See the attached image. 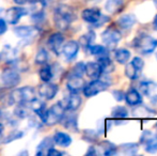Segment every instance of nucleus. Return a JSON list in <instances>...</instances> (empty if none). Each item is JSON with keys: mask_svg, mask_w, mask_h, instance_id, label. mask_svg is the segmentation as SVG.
Here are the masks:
<instances>
[{"mask_svg": "<svg viewBox=\"0 0 157 156\" xmlns=\"http://www.w3.org/2000/svg\"><path fill=\"white\" fill-rule=\"evenodd\" d=\"M139 146L137 143H125L120 146V151L123 154L134 155L138 152Z\"/></svg>", "mask_w": 157, "mask_h": 156, "instance_id": "f704fd0d", "label": "nucleus"}, {"mask_svg": "<svg viewBox=\"0 0 157 156\" xmlns=\"http://www.w3.org/2000/svg\"><path fill=\"white\" fill-rule=\"evenodd\" d=\"M32 1L34 0H14V2L18 6H23V4H26V3H31Z\"/></svg>", "mask_w": 157, "mask_h": 156, "instance_id": "de8ad7c7", "label": "nucleus"}, {"mask_svg": "<svg viewBox=\"0 0 157 156\" xmlns=\"http://www.w3.org/2000/svg\"><path fill=\"white\" fill-rule=\"evenodd\" d=\"M154 1V3H155V6H156V8H157V0H153Z\"/></svg>", "mask_w": 157, "mask_h": 156, "instance_id": "3c124183", "label": "nucleus"}, {"mask_svg": "<svg viewBox=\"0 0 157 156\" xmlns=\"http://www.w3.org/2000/svg\"><path fill=\"white\" fill-rule=\"evenodd\" d=\"M94 40V33L93 32H89V33L85 34L80 38V41H79V45H82L85 48H89V46L91 45L92 41Z\"/></svg>", "mask_w": 157, "mask_h": 156, "instance_id": "e433bc0d", "label": "nucleus"}, {"mask_svg": "<svg viewBox=\"0 0 157 156\" xmlns=\"http://www.w3.org/2000/svg\"><path fill=\"white\" fill-rule=\"evenodd\" d=\"M112 95H113L114 100H117L118 102H121V101L124 100V96H125V93L121 90H114L112 92Z\"/></svg>", "mask_w": 157, "mask_h": 156, "instance_id": "37998d69", "label": "nucleus"}, {"mask_svg": "<svg viewBox=\"0 0 157 156\" xmlns=\"http://www.w3.org/2000/svg\"><path fill=\"white\" fill-rule=\"evenodd\" d=\"M79 50V44L76 41H68L62 46V54L67 60H72L77 56Z\"/></svg>", "mask_w": 157, "mask_h": 156, "instance_id": "dca6fc26", "label": "nucleus"}, {"mask_svg": "<svg viewBox=\"0 0 157 156\" xmlns=\"http://www.w3.org/2000/svg\"><path fill=\"white\" fill-rule=\"evenodd\" d=\"M27 14H28V11L26 10L25 8H21V6H13V8H10L6 11V18L9 24L15 25V24L18 23V21L21 17Z\"/></svg>", "mask_w": 157, "mask_h": 156, "instance_id": "9b49d317", "label": "nucleus"}, {"mask_svg": "<svg viewBox=\"0 0 157 156\" xmlns=\"http://www.w3.org/2000/svg\"><path fill=\"white\" fill-rule=\"evenodd\" d=\"M28 113H29V111L25 107V104H18V107L15 109V115L19 118H27Z\"/></svg>", "mask_w": 157, "mask_h": 156, "instance_id": "ea45409f", "label": "nucleus"}, {"mask_svg": "<svg viewBox=\"0 0 157 156\" xmlns=\"http://www.w3.org/2000/svg\"><path fill=\"white\" fill-rule=\"evenodd\" d=\"M58 93V86L56 83L52 82H44L39 87V94L42 98L46 101L52 100Z\"/></svg>", "mask_w": 157, "mask_h": 156, "instance_id": "9d476101", "label": "nucleus"}, {"mask_svg": "<svg viewBox=\"0 0 157 156\" xmlns=\"http://www.w3.org/2000/svg\"><path fill=\"white\" fill-rule=\"evenodd\" d=\"M52 139H54L55 143L58 144L59 146H62V148H67L72 143L71 136L67 135L66 133H63V131H57L52 137Z\"/></svg>", "mask_w": 157, "mask_h": 156, "instance_id": "4be33fe9", "label": "nucleus"}, {"mask_svg": "<svg viewBox=\"0 0 157 156\" xmlns=\"http://www.w3.org/2000/svg\"><path fill=\"white\" fill-rule=\"evenodd\" d=\"M0 59H1V54H0Z\"/></svg>", "mask_w": 157, "mask_h": 156, "instance_id": "603ef678", "label": "nucleus"}, {"mask_svg": "<svg viewBox=\"0 0 157 156\" xmlns=\"http://www.w3.org/2000/svg\"><path fill=\"white\" fill-rule=\"evenodd\" d=\"M76 17L75 10L67 4H60L55 9L54 21L59 30H66L73 21H76Z\"/></svg>", "mask_w": 157, "mask_h": 156, "instance_id": "f257e3e1", "label": "nucleus"}, {"mask_svg": "<svg viewBox=\"0 0 157 156\" xmlns=\"http://www.w3.org/2000/svg\"><path fill=\"white\" fill-rule=\"evenodd\" d=\"M61 105L64 108V110L68 111H75L80 107L81 105V97L78 95V93H72L71 92L70 95L65 96L62 101H60Z\"/></svg>", "mask_w": 157, "mask_h": 156, "instance_id": "6e6552de", "label": "nucleus"}, {"mask_svg": "<svg viewBox=\"0 0 157 156\" xmlns=\"http://www.w3.org/2000/svg\"><path fill=\"white\" fill-rule=\"evenodd\" d=\"M85 138H86V140H92V141H94L95 138H96V134H95L93 131L87 129V131H85Z\"/></svg>", "mask_w": 157, "mask_h": 156, "instance_id": "c03bdc74", "label": "nucleus"}, {"mask_svg": "<svg viewBox=\"0 0 157 156\" xmlns=\"http://www.w3.org/2000/svg\"><path fill=\"white\" fill-rule=\"evenodd\" d=\"M112 118L116 121V123L120 124L121 122H123L124 120H126L128 117V111L125 107L123 106H117L112 109Z\"/></svg>", "mask_w": 157, "mask_h": 156, "instance_id": "a878e982", "label": "nucleus"}, {"mask_svg": "<svg viewBox=\"0 0 157 156\" xmlns=\"http://www.w3.org/2000/svg\"><path fill=\"white\" fill-rule=\"evenodd\" d=\"M153 26L155 29H157V15L155 17H154V21H153Z\"/></svg>", "mask_w": 157, "mask_h": 156, "instance_id": "09e8293b", "label": "nucleus"}, {"mask_svg": "<svg viewBox=\"0 0 157 156\" xmlns=\"http://www.w3.org/2000/svg\"><path fill=\"white\" fill-rule=\"evenodd\" d=\"M1 81L6 88H14L21 82V76H19L17 70L9 67V69H4L2 71Z\"/></svg>", "mask_w": 157, "mask_h": 156, "instance_id": "423d86ee", "label": "nucleus"}, {"mask_svg": "<svg viewBox=\"0 0 157 156\" xmlns=\"http://www.w3.org/2000/svg\"><path fill=\"white\" fill-rule=\"evenodd\" d=\"M2 131H3V125L0 124V137H1V135H2Z\"/></svg>", "mask_w": 157, "mask_h": 156, "instance_id": "8fccbe9b", "label": "nucleus"}, {"mask_svg": "<svg viewBox=\"0 0 157 156\" xmlns=\"http://www.w3.org/2000/svg\"><path fill=\"white\" fill-rule=\"evenodd\" d=\"M97 63L99 64L101 69V72L104 74H108V73H111L112 71L114 70V65L112 63V61L110 60V58L107 56H101V57H98V61Z\"/></svg>", "mask_w": 157, "mask_h": 156, "instance_id": "393cba45", "label": "nucleus"}, {"mask_svg": "<svg viewBox=\"0 0 157 156\" xmlns=\"http://www.w3.org/2000/svg\"><path fill=\"white\" fill-rule=\"evenodd\" d=\"M23 136H24V133L21 131H11L10 135L4 140V143H9V142H12V141H14V140L21 139Z\"/></svg>", "mask_w": 157, "mask_h": 156, "instance_id": "4c0bfd02", "label": "nucleus"}, {"mask_svg": "<svg viewBox=\"0 0 157 156\" xmlns=\"http://www.w3.org/2000/svg\"><path fill=\"white\" fill-rule=\"evenodd\" d=\"M132 63L136 67L137 70H139V71H141V70L143 69V67H144V62H143V60L141 58H139V57H136V58H134L132 60Z\"/></svg>", "mask_w": 157, "mask_h": 156, "instance_id": "79ce46f5", "label": "nucleus"}, {"mask_svg": "<svg viewBox=\"0 0 157 156\" xmlns=\"http://www.w3.org/2000/svg\"><path fill=\"white\" fill-rule=\"evenodd\" d=\"M107 87L108 86L106 85V83H104L101 79H94L93 81H91L90 83H88L87 86L83 87L82 91H83L85 96H87V97H92V96L105 91Z\"/></svg>", "mask_w": 157, "mask_h": 156, "instance_id": "0eeeda50", "label": "nucleus"}, {"mask_svg": "<svg viewBox=\"0 0 157 156\" xmlns=\"http://www.w3.org/2000/svg\"><path fill=\"white\" fill-rule=\"evenodd\" d=\"M54 139L52 137H46L45 139H43L41 142L39 143L36 148V154L37 156H42V155H47V152L50 150L52 148H54Z\"/></svg>", "mask_w": 157, "mask_h": 156, "instance_id": "aec40b11", "label": "nucleus"}, {"mask_svg": "<svg viewBox=\"0 0 157 156\" xmlns=\"http://www.w3.org/2000/svg\"><path fill=\"white\" fill-rule=\"evenodd\" d=\"M30 104H31V109H32V110L34 111V112L36 113L40 118L43 119L44 113H45V111H46L45 104H44V103H42V102H40V101H37L36 98H35L33 102L30 103Z\"/></svg>", "mask_w": 157, "mask_h": 156, "instance_id": "7c9ffc66", "label": "nucleus"}, {"mask_svg": "<svg viewBox=\"0 0 157 156\" xmlns=\"http://www.w3.org/2000/svg\"><path fill=\"white\" fill-rule=\"evenodd\" d=\"M99 150L101 151V153H103L104 155L109 156V155H113L117 153V146L113 143L109 141H103L99 143L98 146Z\"/></svg>", "mask_w": 157, "mask_h": 156, "instance_id": "c756f323", "label": "nucleus"}, {"mask_svg": "<svg viewBox=\"0 0 157 156\" xmlns=\"http://www.w3.org/2000/svg\"><path fill=\"white\" fill-rule=\"evenodd\" d=\"M124 6V0H107L105 4V9L110 14H117Z\"/></svg>", "mask_w": 157, "mask_h": 156, "instance_id": "5701e85b", "label": "nucleus"}, {"mask_svg": "<svg viewBox=\"0 0 157 156\" xmlns=\"http://www.w3.org/2000/svg\"><path fill=\"white\" fill-rule=\"evenodd\" d=\"M156 127H157V124H156Z\"/></svg>", "mask_w": 157, "mask_h": 156, "instance_id": "864d4df0", "label": "nucleus"}, {"mask_svg": "<svg viewBox=\"0 0 157 156\" xmlns=\"http://www.w3.org/2000/svg\"><path fill=\"white\" fill-rule=\"evenodd\" d=\"M136 24V16L134 14H124L119 18L118 25L122 29H130Z\"/></svg>", "mask_w": 157, "mask_h": 156, "instance_id": "b1692460", "label": "nucleus"}, {"mask_svg": "<svg viewBox=\"0 0 157 156\" xmlns=\"http://www.w3.org/2000/svg\"><path fill=\"white\" fill-rule=\"evenodd\" d=\"M85 65L86 64H85V63H82V62L77 63V64L73 67L72 72H71V75L81 76V77H82V75L85 74Z\"/></svg>", "mask_w": 157, "mask_h": 156, "instance_id": "58836bf2", "label": "nucleus"}, {"mask_svg": "<svg viewBox=\"0 0 157 156\" xmlns=\"http://www.w3.org/2000/svg\"><path fill=\"white\" fill-rule=\"evenodd\" d=\"M39 75L43 82H48V81L52 80V76H54V73H52V70L49 65H45L43 69H41Z\"/></svg>", "mask_w": 157, "mask_h": 156, "instance_id": "72a5a7b5", "label": "nucleus"}, {"mask_svg": "<svg viewBox=\"0 0 157 156\" xmlns=\"http://www.w3.org/2000/svg\"><path fill=\"white\" fill-rule=\"evenodd\" d=\"M121 39H122L121 32L113 27L108 28L101 33V40L108 49H114Z\"/></svg>", "mask_w": 157, "mask_h": 156, "instance_id": "39448f33", "label": "nucleus"}, {"mask_svg": "<svg viewBox=\"0 0 157 156\" xmlns=\"http://www.w3.org/2000/svg\"><path fill=\"white\" fill-rule=\"evenodd\" d=\"M47 59H48V54L46 51V49L41 48L37 51L36 56H35V63L36 64H45L47 62Z\"/></svg>", "mask_w": 157, "mask_h": 156, "instance_id": "c9c22d12", "label": "nucleus"}, {"mask_svg": "<svg viewBox=\"0 0 157 156\" xmlns=\"http://www.w3.org/2000/svg\"><path fill=\"white\" fill-rule=\"evenodd\" d=\"M140 90L142 94L150 97L151 100H157V83L154 81L145 80L140 83Z\"/></svg>", "mask_w": 157, "mask_h": 156, "instance_id": "2eb2a0df", "label": "nucleus"}, {"mask_svg": "<svg viewBox=\"0 0 157 156\" xmlns=\"http://www.w3.org/2000/svg\"><path fill=\"white\" fill-rule=\"evenodd\" d=\"M60 122H62L63 125L67 129H71L73 131H77V117L75 115H68V116L63 115Z\"/></svg>", "mask_w": 157, "mask_h": 156, "instance_id": "cd10ccee", "label": "nucleus"}, {"mask_svg": "<svg viewBox=\"0 0 157 156\" xmlns=\"http://www.w3.org/2000/svg\"><path fill=\"white\" fill-rule=\"evenodd\" d=\"M6 29H8V26H6V21L2 19V18H0V36L3 34L4 32L6 31Z\"/></svg>", "mask_w": 157, "mask_h": 156, "instance_id": "a18cd8bd", "label": "nucleus"}, {"mask_svg": "<svg viewBox=\"0 0 157 156\" xmlns=\"http://www.w3.org/2000/svg\"><path fill=\"white\" fill-rule=\"evenodd\" d=\"M66 87H67L68 91L72 93H79L85 87V80L81 76L71 75L67 79Z\"/></svg>", "mask_w": 157, "mask_h": 156, "instance_id": "4468645a", "label": "nucleus"}, {"mask_svg": "<svg viewBox=\"0 0 157 156\" xmlns=\"http://www.w3.org/2000/svg\"><path fill=\"white\" fill-rule=\"evenodd\" d=\"M134 46L141 54H151L157 47V40L152 38L149 34H140L135 39Z\"/></svg>", "mask_w": 157, "mask_h": 156, "instance_id": "7ed1b4c3", "label": "nucleus"}, {"mask_svg": "<svg viewBox=\"0 0 157 156\" xmlns=\"http://www.w3.org/2000/svg\"><path fill=\"white\" fill-rule=\"evenodd\" d=\"M136 108L134 109V116L138 119H150L153 117L155 113L152 109H150L149 107H147L145 105H136Z\"/></svg>", "mask_w": 157, "mask_h": 156, "instance_id": "412c9836", "label": "nucleus"}, {"mask_svg": "<svg viewBox=\"0 0 157 156\" xmlns=\"http://www.w3.org/2000/svg\"><path fill=\"white\" fill-rule=\"evenodd\" d=\"M141 143L144 144V149L147 153L157 152V135L145 131L141 136Z\"/></svg>", "mask_w": 157, "mask_h": 156, "instance_id": "1a4fd4ad", "label": "nucleus"}, {"mask_svg": "<svg viewBox=\"0 0 157 156\" xmlns=\"http://www.w3.org/2000/svg\"><path fill=\"white\" fill-rule=\"evenodd\" d=\"M139 70L136 69L134 64L132 62H127L126 63V67H125V75L127 76L129 79L132 80H135V79L138 78L139 76Z\"/></svg>", "mask_w": 157, "mask_h": 156, "instance_id": "473e14b6", "label": "nucleus"}, {"mask_svg": "<svg viewBox=\"0 0 157 156\" xmlns=\"http://www.w3.org/2000/svg\"><path fill=\"white\" fill-rule=\"evenodd\" d=\"M64 108L60 103H57V104L52 105L50 108L46 109L45 113H44V117L42 119L44 123L48 126H52V125H56L57 123H59L62 119L64 115Z\"/></svg>", "mask_w": 157, "mask_h": 156, "instance_id": "20e7f679", "label": "nucleus"}, {"mask_svg": "<svg viewBox=\"0 0 157 156\" xmlns=\"http://www.w3.org/2000/svg\"><path fill=\"white\" fill-rule=\"evenodd\" d=\"M85 73L91 79H98L101 75V69L97 62H88L85 65Z\"/></svg>", "mask_w": 157, "mask_h": 156, "instance_id": "6ab92c4d", "label": "nucleus"}, {"mask_svg": "<svg viewBox=\"0 0 157 156\" xmlns=\"http://www.w3.org/2000/svg\"><path fill=\"white\" fill-rule=\"evenodd\" d=\"M64 43V36L60 32H56L52 33V36L47 40V45L49 46V48L58 56L62 51V46Z\"/></svg>", "mask_w": 157, "mask_h": 156, "instance_id": "f8f14e48", "label": "nucleus"}, {"mask_svg": "<svg viewBox=\"0 0 157 156\" xmlns=\"http://www.w3.org/2000/svg\"><path fill=\"white\" fill-rule=\"evenodd\" d=\"M81 17L87 23L91 24V25H95L101 17V13L98 9H95V8L86 9L81 13Z\"/></svg>", "mask_w": 157, "mask_h": 156, "instance_id": "f3484780", "label": "nucleus"}, {"mask_svg": "<svg viewBox=\"0 0 157 156\" xmlns=\"http://www.w3.org/2000/svg\"><path fill=\"white\" fill-rule=\"evenodd\" d=\"M1 57H4L6 61L9 63L14 61L15 59L18 58V52H17V49L10 45H6L2 49V52H1Z\"/></svg>", "mask_w": 157, "mask_h": 156, "instance_id": "bb28decb", "label": "nucleus"}, {"mask_svg": "<svg viewBox=\"0 0 157 156\" xmlns=\"http://www.w3.org/2000/svg\"><path fill=\"white\" fill-rule=\"evenodd\" d=\"M89 50L93 56H97V57L107 56L108 54V48L103 45H90Z\"/></svg>", "mask_w": 157, "mask_h": 156, "instance_id": "2f4dec72", "label": "nucleus"}, {"mask_svg": "<svg viewBox=\"0 0 157 156\" xmlns=\"http://www.w3.org/2000/svg\"><path fill=\"white\" fill-rule=\"evenodd\" d=\"M124 98H125L126 103L132 107H135L136 105H139L142 103V96H141V94L139 93L136 89H134V88H132V89H129L126 92Z\"/></svg>", "mask_w": 157, "mask_h": 156, "instance_id": "a211bd4d", "label": "nucleus"}, {"mask_svg": "<svg viewBox=\"0 0 157 156\" xmlns=\"http://www.w3.org/2000/svg\"><path fill=\"white\" fill-rule=\"evenodd\" d=\"M114 58L118 61L120 64H125L128 62L130 58V51L126 48H120V49H117L114 52Z\"/></svg>", "mask_w": 157, "mask_h": 156, "instance_id": "c85d7f7f", "label": "nucleus"}, {"mask_svg": "<svg viewBox=\"0 0 157 156\" xmlns=\"http://www.w3.org/2000/svg\"><path fill=\"white\" fill-rule=\"evenodd\" d=\"M39 29L31 26H19L14 28V33L21 39H31L39 34Z\"/></svg>", "mask_w": 157, "mask_h": 156, "instance_id": "ddd939ff", "label": "nucleus"}, {"mask_svg": "<svg viewBox=\"0 0 157 156\" xmlns=\"http://www.w3.org/2000/svg\"><path fill=\"white\" fill-rule=\"evenodd\" d=\"M156 58H157V56H156Z\"/></svg>", "mask_w": 157, "mask_h": 156, "instance_id": "5fc2aeb1", "label": "nucleus"}, {"mask_svg": "<svg viewBox=\"0 0 157 156\" xmlns=\"http://www.w3.org/2000/svg\"><path fill=\"white\" fill-rule=\"evenodd\" d=\"M110 128V120H103L98 123V129L99 133H105Z\"/></svg>", "mask_w": 157, "mask_h": 156, "instance_id": "a19ab883", "label": "nucleus"}, {"mask_svg": "<svg viewBox=\"0 0 157 156\" xmlns=\"http://www.w3.org/2000/svg\"><path fill=\"white\" fill-rule=\"evenodd\" d=\"M35 91L32 87H23L16 89L9 95V104H30L35 100Z\"/></svg>", "mask_w": 157, "mask_h": 156, "instance_id": "f03ea898", "label": "nucleus"}, {"mask_svg": "<svg viewBox=\"0 0 157 156\" xmlns=\"http://www.w3.org/2000/svg\"><path fill=\"white\" fill-rule=\"evenodd\" d=\"M62 154H63L62 152H60V151L56 150V149H54V148H52L47 152V155L48 156H60V155H62Z\"/></svg>", "mask_w": 157, "mask_h": 156, "instance_id": "49530a36", "label": "nucleus"}]
</instances>
